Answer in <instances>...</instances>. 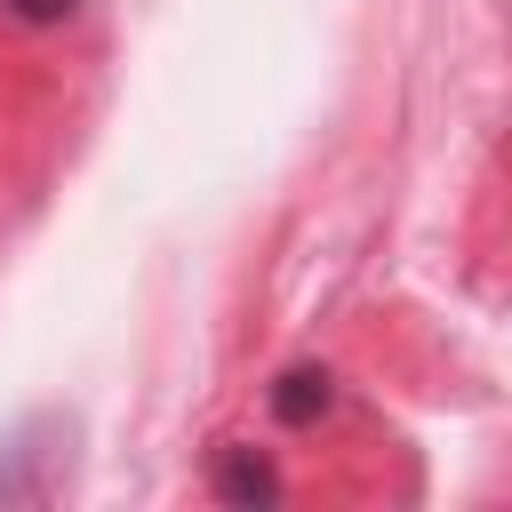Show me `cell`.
I'll return each instance as SVG.
<instances>
[{"label":"cell","mask_w":512,"mask_h":512,"mask_svg":"<svg viewBox=\"0 0 512 512\" xmlns=\"http://www.w3.org/2000/svg\"><path fill=\"white\" fill-rule=\"evenodd\" d=\"M64 448H72V416H32L0 440V512L16 504H48L64 480Z\"/></svg>","instance_id":"1"},{"label":"cell","mask_w":512,"mask_h":512,"mask_svg":"<svg viewBox=\"0 0 512 512\" xmlns=\"http://www.w3.org/2000/svg\"><path fill=\"white\" fill-rule=\"evenodd\" d=\"M208 488H216V504H240V512H256V504H280V472H272V456H256V448H216V472H208Z\"/></svg>","instance_id":"2"},{"label":"cell","mask_w":512,"mask_h":512,"mask_svg":"<svg viewBox=\"0 0 512 512\" xmlns=\"http://www.w3.org/2000/svg\"><path fill=\"white\" fill-rule=\"evenodd\" d=\"M264 400H272V416H280L288 432H304V424H320V416L336 408V376H328L320 360H296V368H280V384H272Z\"/></svg>","instance_id":"3"},{"label":"cell","mask_w":512,"mask_h":512,"mask_svg":"<svg viewBox=\"0 0 512 512\" xmlns=\"http://www.w3.org/2000/svg\"><path fill=\"white\" fill-rule=\"evenodd\" d=\"M0 8H8L16 24H32V32H40V24H64V16L80 8V0H0Z\"/></svg>","instance_id":"4"}]
</instances>
